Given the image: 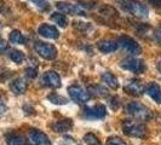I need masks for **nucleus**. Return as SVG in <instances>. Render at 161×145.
<instances>
[{"label":"nucleus","instance_id":"obj_1","mask_svg":"<svg viewBox=\"0 0 161 145\" xmlns=\"http://www.w3.org/2000/svg\"><path fill=\"white\" fill-rule=\"evenodd\" d=\"M121 8L124 11L129 12L136 17H147L149 13V10L143 3L138 0H122L121 1Z\"/></svg>","mask_w":161,"mask_h":145},{"label":"nucleus","instance_id":"obj_2","mask_svg":"<svg viewBox=\"0 0 161 145\" xmlns=\"http://www.w3.org/2000/svg\"><path fill=\"white\" fill-rule=\"evenodd\" d=\"M126 111L132 117L139 121H148L153 117V113L145 106L138 102H131L126 105Z\"/></svg>","mask_w":161,"mask_h":145},{"label":"nucleus","instance_id":"obj_3","mask_svg":"<svg viewBox=\"0 0 161 145\" xmlns=\"http://www.w3.org/2000/svg\"><path fill=\"white\" fill-rule=\"evenodd\" d=\"M122 131L126 136L129 137H136V138H143L147 134V128L142 122H137L133 120H125L122 121Z\"/></svg>","mask_w":161,"mask_h":145},{"label":"nucleus","instance_id":"obj_4","mask_svg":"<svg viewBox=\"0 0 161 145\" xmlns=\"http://www.w3.org/2000/svg\"><path fill=\"white\" fill-rule=\"evenodd\" d=\"M118 46H120L125 52H127L130 55H139L142 48L138 45V42L136 40H133L130 36H120L118 39Z\"/></svg>","mask_w":161,"mask_h":145},{"label":"nucleus","instance_id":"obj_5","mask_svg":"<svg viewBox=\"0 0 161 145\" xmlns=\"http://www.w3.org/2000/svg\"><path fill=\"white\" fill-rule=\"evenodd\" d=\"M34 48L36 51V53L40 57L45 58V59H55L57 56V48L51 45V44H46V42H41V41H38L35 45H34Z\"/></svg>","mask_w":161,"mask_h":145},{"label":"nucleus","instance_id":"obj_6","mask_svg":"<svg viewBox=\"0 0 161 145\" xmlns=\"http://www.w3.org/2000/svg\"><path fill=\"white\" fill-rule=\"evenodd\" d=\"M82 115L87 120H101V119L105 117L107 110H105L104 105L97 104V105H93V106H86V108H84Z\"/></svg>","mask_w":161,"mask_h":145},{"label":"nucleus","instance_id":"obj_7","mask_svg":"<svg viewBox=\"0 0 161 145\" xmlns=\"http://www.w3.org/2000/svg\"><path fill=\"white\" fill-rule=\"evenodd\" d=\"M27 140L29 145H52L47 136L39 129H31L27 134Z\"/></svg>","mask_w":161,"mask_h":145},{"label":"nucleus","instance_id":"obj_8","mask_svg":"<svg viewBox=\"0 0 161 145\" xmlns=\"http://www.w3.org/2000/svg\"><path fill=\"white\" fill-rule=\"evenodd\" d=\"M121 68L125 70H129L135 74H141L145 70V65L143 61H139L137 58H126L121 61Z\"/></svg>","mask_w":161,"mask_h":145},{"label":"nucleus","instance_id":"obj_9","mask_svg":"<svg viewBox=\"0 0 161 145\" xmlns=\"http://www.w3.org/2000/svg\"><path fill=\"white\" fill-rule=\"evenodd\" d=\"M68 93L74 102L76 103H85L90 99V93L78 85H73L68 87Z\"/></svg>","mask_w":161,"mask_h":145},{"label":"nucleus","instance_id":"obj_10","mask_svg":"<svg viewBox=\"0 0 161 145\" xmlns=\"http://www.w3.org/2000/svg\"><path fill=\"white\" fill-rule=\"evenodd\" d=\"M57 8L65 15H85V10L80 5L72 4V3H58Z\"/></svg>","mask_w":161,"mask_h":145},{"label":"nucleus","instance_id":"obj_11","mask_svg":"<svg viewBox=\"0 0 161 145\" xmlns=\"http://www.w3.org/2000/svg\"><path fill=\"white\" fill-rule=\"evenodd\" d=\"M41 82L46 87H59L61 86V78L56 72H47L44 74Z\"/></svg>","mask_w":161,"mask_h":145},{"label":"nucleus","instance_id":"obj_12","mask_svg":"<svg viewBox=\"0 0 161 145\" xmlns=\"http://www.w3.org/2000/svg\"><path fill=\"white\" fill-rule=\"evenodd\" d=\"M38 32L41 36L46 38V39H50V40H56L59 36V33L57 30L56 27L51 25V24H40Z\"/></svg>","mask_w":161,"mask_h":145},{"label":"nucleus","instance_id":"obj_13","mask_svg":"<svg viewBox=\"0 0 161 145\" xmlns=\"http://www.w3.org/2000/svg\"><path fill=\"white\" fill-rule=\"evenodd\" d=\"M125 92L132 96H141L144 93V86L137 80L130 81L129 83L125 86Z\"/></svg>","mask_w":161,"mask_h":145},{"label":"nucleus","instance_id":"obj_14","mask_svg":"<svg viewBox=\"0 0 161 145\" xmlns=\"http://www.w3.org/2000/svg\"><path fill=\"white\" fill-rule=\"evenodd\" d=\"M145 92L149 94L150 98H153L156 103H161V89L158 83L150 82V83L145 87Z\"/></svg>","mask_w":161,"mask_h":145},{"label":"nucleus","instance_id":"obj_15","mask_svg":"<svg viewBox=\"0 0 161 145\" xmlns=\"http://www.w3.org/2000/svg\"><path fill=\"white\" fill-rule=\"evenodd\" d=\"M97 47L103 53H110L118 48V42H115L113 40H101L98 41Z\"/></svg>","mask_w":161,"mask_h":145},{"label":"nucleus","instance_id":"obj_16","mask_svg":"<svg viewBox=\"0 0 161 145\" xmlns=\"http://www.w3.org/2000/svg\"><path fill=\"white\" fill-rule=\"evenodd\" d=\"M10 89L15 94H23L24 92H25V89H27V82L23 79H21V78L15 79L10 83Z\"/></svg>","mask_w":161,"mask_h":145},{"label":"nucleus","instance_id":"obj_17","mask_svg":"<svg viewBox=\"0 0 161 145\" xmlns=\"http://www.w3.org/2000/svg\"><path fill=\"white\" fill-rule=\"evenodd\" d=\"M73 127V121L70 119H64V120H59L55 122L52 125V128L55 129L58 133H62V132H67Z\"/></svg>","mask_w":161,"mask_h":145},{"label":"nucleus","instance_id":"obj_18","mask_svg":"<svg viewBox=\"0 0 161 145\" xmlns=\"http://www.w3.org/2000/svg\"><path fill=\"white\" fill-rule=\"evenodd\" d=\"M102 80L104 83H107L109 87H112L113 89H116L119 87V82H118V79L114 76L112 72H107L102 75Z\"/></svg>","mask_w":161,"mask_h":145},{"label":"nucleus","instance_id":"obj_19","mask_svg":"<svg viewBox=\"0 0 161 145\" xmlns=\"http://www.w3.org/2000/svg\"><path fill=\"white\" fill-rule=\"evenodd\" d=\"M89 93L93 94L96 97H107L108 96V89L103 87L102 85H93L89 87Z\"/></svg>","mask_w":161,"mask_h":145},{"label":"nucleus","instance_id":"obj_20","mask_svg":"<svg viewBox=\"0 0 161 145\" xmlns=\"http://www.w3.org/2000/svg\"><path fill=\"white\" fill-rule=\"evenodd\" d=\"M6 142L8 145H25L24 139L17 133H8L6 136Z\"/></svg>","mask_w":161,"mask_h":145},{"label":"nucleus","instance_id":"obj_21","mask_svg":"<svg viewBox=\"0 0 161 145\" xmlns=\"http://www.w3.org/2000/svg\"><path fill=\"white\" fill-rule=\"evenodd\" d=\"M51 21H53L57 25H59V27H62V28L67 27V24H68V19H67V17L64 16V13H59V12L52 13V15H51Z\"/></svg>","mask_w":161,"mask_h":145},{"label":"nucleus","instance_id":"obj_22","mask_svg":"<svg viewBox=\"0 0 161 145\" xmlns=\"http://www.w3.org/2000/svg\"><path fill=\"white\" fill-rule=\"evenodd\" d=\"M10 41L12 44H18V45H22L25 41V38L23 36V34L19 32V30H12L10 33V36H8Z\"/></svg>","mask_w":161,"mask_h":145},{"label":"nucleus","instance_id":"obj_23","mask_svg":"<svg viewBox=\"0 0 161 145\" xmlns=\"http://www.w3.org/2000/svg\"><path fill=\"white\" fill-rule=\"evenodd\" d=\"M48 100L53 104H58V105H63L68 103V99L64 98L63 96H59L58 93H51L48 96Z\"/></svg>","mask_w":161,"mask_h":145},{"label":"nucleus","instance_id":"obj_24","mask_svg":"<svg viewBox=\"0 0 161 145\" xmlns=\"http://www.w3.org/2000/svg\"><path fill=\"white\" fill-rule=\"evenodd\" d=\"M10 58L12 62H15L17 64H21L24 61V55L21 52V51H17V50H12L10 52Z\"/></svg>","mask_w":161,"mask_h":145},{"label":"nucleus","instance_id":"obj_25","mask_svg":"<svg viewBox=\"0 0 161 145\" xmlns=\"http://www.w3.org/2000/svg\"><path fill=\"white\" fill-rule=\"evenodd\" d=\"M84 140H85V143L87 145H102L101 144V140H99L98 137H97L96 134H93V133H87V134H85Z\"/></svg>","mask_w":161,"mask_h":145},{"label":"nucleus","instance_id":"obj_26","mask_svg":"<svg viewBox=\"0 0 161 145\" xmlns=\"http://www.w3.org/2000/svg\"><path fill=\"white\" fill-rule=\"evenodd\" d=\"M107 145H126V143L119 137H109L107 139Z\"/></svg>","mask_w":161,"mask_h":145},{"label":"nucleus","instance_id":"obj_27","mask_svg":"<svg viewBox=\"0 0 161 145\" xmlns=\"http://www.w3.org/2000/svg\"><path fill=\"white\" fill-rule=\"evenodd\" d=\"M25 75H27L29 79H34V78H36V75H38V70H36L34 67H28V68L25 69Z\"/></svg>","mask_w":161,"mask_h":145},{"label":"nucleus","instance_id":"obj_28","mask_svg":"<svg viewBox=\"0 0 161 145\" xmlns=\"http://www.w3.org/2000/svg\"><path fill=\"white\" fill-rule=\"evenodd\" d=\"M31 1L34 5H36L39 8H41V10H46L48 8V4L45 0H31Z\"/></svg>","mask_w":161,"mask_h":145},{"label":"nucleus","instance_id":"obj_29","mask_svg":"<svg viewBox=\"0 0 161 145\" xmlns=\"http://www.w3.org/2000/svg\"><path fill=\"white\" fill-rule=\"evenodd\" d=\"M8 45L6 44V41L0 39V53H1V55L5 53V52L8 51Z\"/></svg>","mask_w":161,"mask_h":145},{"label":"nucleus","instance_id":"obj_30","mask_svg":"<svg viewBox=\"0 0 161 145\" xmlns=\"http://www.w3.org/2000/svg\"><path fill=\"white\" fill-rule=\"evenodd\" d=\"M6 110H8V106L5 104V102L0 98V116H3L4 114L6 113Z\"/></svg>","mask_w":161,"mask_h":145},{"label":"nucleus","instance_id":"obj_31","mask_svg":"<svg viewBox=\"0 0 161 145\" xmlns=\"http://www.w3.org/2000/svg\"><path fill=\"white\" fill-rule=\"evenodd\" d=\"M154 36H155V40L158 41V42L161 45V27H159V28L155 30V33H154Z\"/></svg>","mask_w":161,"mask_h":145},{"label":"nucleus","instance_id":"obj_32","mask_svg":"<svg viewBox=\"0 0 161 145\" xmlns=\"http://www.w3.org/2000/svg\"><path fill=\"white\" fill-rule=\"evenodd\" d=\"M154 8H161V0H148Z\"/></svg>","mask_w":161,"mask_h":145},{"label":"nucleus","instance_id":"obj_33","mask_svg":"<svg viewBox=\"0 0 161 145\" xmlns=\"http://www.w3.org/2000/svg\"><path fill=\"white\" fill-rule=\"evenodd\" d=\"M158 68H159V72H161V61L159 62V64H158Z\"/></svg>","mask_w":161,"mask_h":145}]
</instances>
